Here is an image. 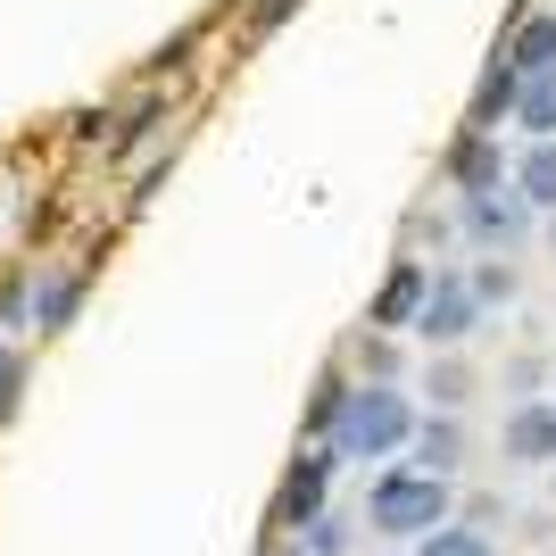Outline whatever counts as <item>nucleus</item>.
<instances>
[{"instance_id":"15","label":"nucleus","mask_w":556,"mask_h":556,"mask_svg":"<svg viewBox=\"0 0 556 556\" xmlns=\"http://www.w3.org/2000/svg\"><path fill=\"white\" fill-rule=\"evenodd\" d=\"M465 291H473V307H507L515 300V266L507 257H482V266L465 275Z\"/></svg>"},{"instance_id":"6","label":"nucleus","mask_w":556,"mask_h":556,"mask_svg":"<svg viewBox=\"0 0 556 556\" xmlns=\"http://www.w3.org/2000/svg\"><path fill=\"white\" fill-rule=\"evenodd\" d=\"M498 448H507V465H556V399H515Z\"/></svg>"},{"instance_id":"12","label":"nucleus","mask_w":556,"mask_h":556,"mask_svg":"<svg viewBox=\"0 0 556 556\" xmlns=\"http://www.w3.org/2000/svg\"><path fill=\"white\" fill-rule=\"evenodd\" d=\"M515 100H523V75L498 59V67L482 75V92H473V134H498V116H515Z\"/></svg>"},{"instance_id":"8","label":"nucleus","mask_w":556,"mask_h":556,"mask_svg":"<svg viewBox=\"0 0 556 556\" xmlns=\"http://www.w3.org/2000/svg\"><path fill=\"white\" fill-rule=\"evenodd\" d=\"M507 191H515L532 216H540V208L556 216V141H523V159L507 166Z\"/></svg>"},{"instance_id":"2","label":"nucleus","mask_w":556,"mask_h":556,"mask_svg":"<svg viewBox=\"0 0 556 556\" xmlns=\"http://www.w3.org/2000/svg\"><path fill=\"white\" fill-rule=\"evenodd\" d=\"M366 523L382 540H432L448 523V482L441 473H416V465H391L366 490Z\"/></svg>"},{"instance_id":"18","label":"nucleus","mask_w":556,"mask_h":556,"mask_svg":"<svg viewBox=\"0 0 556 556\" xmlns=\"http://www.w3.org/2000/svg\"><path fill=\"white\" fill-rule=\"evenodd\" d=\"M349 548V523L341 515H316V523H300V556H341Z\"/></svg>"},{"instance_id":"10","label":"nucleus","mask_w":556,"mask_h":556,"mask_svg":"<svg viewBox=\"0 0 556 556\" xmlns=\"http://www.w3.org/2000/svg\"><path fill=\"white\" fill-rule=\"evenodd\" d=\"M448 175H457V200H465V191H498V184H507L498 134H465V141H457V159H448Z\"/></svg>"},{"instance_id":"20","label":"nucleus","mask_w":556,"mask_h":556,"mask_svg":"<svg viewBox=\"0 0 556 556\" xmlns=\"http://www.w3.org/2000/svg\"><path fill=\"white\" fill-rule=\"evenodd\" d=\"M17 382H25V366H17V349H0V416L17 407Z\"/></svg>"},{"instance_id":"4","label":"nucleus","mask_w":556,"mask_h":556,"mask_svg":"<svg viewBox=\"0 0 556 556\" xmlns=\"http://www.w3.org/2000/svg\"><path fill=\"white\" fill-rule=\"evenodd\" d=\"M407 332H424V349H457V341H473V332H482V307H473V291H465V275L457 266H441V275H432V300H424V316Z\"/></svg>"},{"instance_id":"5","label":"nucleus","mask_w":556,"mask_h":556,"mask_svg":"<svg viewBox=\"0 0 556 556\" xmlns=\"http://www.w3.org/2000/svg\"><path fill=\"white\" fill-rule=\"evenodd\" d=\"M424 300H432V266H424V257H399L391 275H382V291H374L366 325L374 332H407L424 316Z\"/></svg>"},{"instance_id":"7","label":"nucleus","mask_w":556,"mask_h":556,"mask_svg":"<svg viewBox=\"0 0 556 556\" xmlns=\"http://www.w3.org/2000/svg\"><path fill=\"white\" fill-rule=\"evenodd\" d=\"M332 465H341L332 448H307V457L291 465V482H282V523H291V532L325 515V482H332Z\"/></svg>"},{"instance_id":"13","label":"nucleus","mask_w":556,"mask_h":556,"mask_svg":"<svg viewBox=\"0 0 556 556\" xmlns=\"http://www.w3.org/2000/svg\"><path fill=\"white\" fill-rule=\"evenodd\" d=\"M515 125L532 141H556V67L548 75H523V100H515Z\"/></svg>"},{"instance_id":"17","label":"nucleus","mask_w":556,"mask_h":556,"mask_svg":"<svg viewBox=\"0 0 556 556\" xmlns=\"http://www.w3.org/2000/svg\"><path fill=\"white\" fill-rule=\"evenodd\" d=\"M416 556H498V548H490L473 523H441L432 540H416Z\"/></svg>"},{"instance_id":"22","label":"nucleus","mask_w":556,"mask_h":556,"mask_svg":"<svg viewBox=\"0 0 556 556\" xmlns=\"http://www.w3.org/2000/svg\"><path fill=\"white\" fill-rule=\"evenodd\" d=\"M548 473H556V465H548ZM548 490H556V482H548Z\"/></svg>"},{"instance_id":"1","label":"nucleus","mask_w":556,"mask_h":556,"mask_svg":"<svg viewBox=\"0 0 556 556\" xmlns=\"http://www.w3.org/2000/svg\"><path fill=\"white\" fill-rule=\"evenodd\" d=\"M407 441H416V399L391 391V382L349 391V399H341V416H332V432H325L332 457H399Z\"/></svg>"},{"instance_id":"16","label":"nucleus","mask_w":556,"mask_h":556,"mask_svg":"<svg viewBox=\"0 0 556 556\" xmlns=\"http://www.w3.org/2000/svg\"><path fill=\"white\" fill-rule=\"evenodd\" d=\"M75 291H84L75 275H50L42 291H34V325H50V332H59V325L75 316Z\"/></svg>"},{"instance_id":"9","label":"nucleus","mask_w":556,"mask_h":556,"mask_svg":"<svg viewBox=\"0 0 556 556\" xmlns=\"http://www.w3.org/2000/svg\"><path fill=\"white\" fill-rule=\"evenodd\" d=\"M515 75H548L556 67V9H532V17L507 34V50H498Z\"/></svg>"},{"instance_id":"19","label":"nucleus","mask_w":556,"mask_h":556,"mask_svg":"<svg viewBox=\"0 0 556 556\" xmlns=\"http://www.w3.org/2000/svg\"><path fill=\"white\" fill-rule=\"evenodd\" d=\"M357 366H366L374 382H391V366H399V349H391V332H357Z\"/></svg>"},{"instance_id":"14","label":"nucleus","mask_w":556,"mask_h":556,"mask_svg":"<svg viewBox=\"0 0 556 556\" xmlns=\"http://www.w3.org/2000/svg\"><path fill=\"white\" fill-rule=\"evenodd\" d=\"M424 391H432V407H441V416H457L465 399H473V374H465L457 357H432V374H424Z\"/></svg>"},{"instance_id":"11","label":"nucleus","mask_w":556,"mask_h":556,"mask_svg":"<svg viewBox=\"0 0 556 556\" xmlns=\"http://www.w3.org/2000/svg\"><path fill=\"white\" fill-rule=\"evenodd\" d=\"M457 465H465V424L457 416H424L416 424V473H441L448 482Z\"/></svg>"},{"instance_id":"3","label":"nucleus","mask_w":556,"mask_h":556,"mask_svg":"<svg viewBox=\"0 0 556 556\" xmlns=\"http://www.w3.org/2000/svg\"><path fill=\"white\" fill-rule=\"evenodd\" d=\"M457 225H465V241H473V250H490V257L532 241V208H523L507 184H498V191H465V200H457Z\"/></svg>"},{"instance_id":"21","label":"nucleus","mask_w":556,"mask_h":556,"mask_svg":"<svg viewBox=\"0 0 556 556\" xmlns=\"http://www.w3.org/2000/svg\"><path fill=\"white\" fill-rule=\"evenodd\" d=\"M341 399H349V382H325V391H316V432H332V416H341Z\"/></svg>"}]
</instances>
